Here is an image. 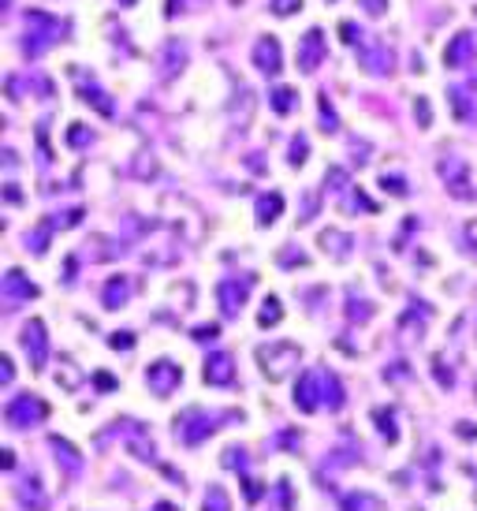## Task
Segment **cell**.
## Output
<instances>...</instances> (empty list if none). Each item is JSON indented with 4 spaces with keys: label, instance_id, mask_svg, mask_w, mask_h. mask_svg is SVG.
Returning a JSON list of instances; mask_svg holds the SVG:
<instances>
[{
    "label": "cell",
    "instance_id": "6da1fadb",
    "mask_svg": "<svg viewBox=\"0 0 477 511\" xmlns=\"http://www.w3.org/2000/svg\"><path fill=\"white\" fill-rule=\"evenodd\" d=\"M295 407L298 411H317V407H343V385L339 377H332L328 370H310L302 373L298 392H295Z\"/></svg>",
    "mask_w": 477,
    "mask_h": 511
},
{
    "label": "cell",
    "instance_id": "7a4b0ae2",
    "mask_svg": "<svg viewBox=\"0 0 477 511\" xmlns=\"http://www.w3.org/2000/svg\"><path fill=\"white\" fill-rule=\"evenodd\" d=\"M258 359H261L265 377H272V381H284V377L302 362V351H298L295 344H272V347H258Z\"/></svg>",
    "mask_w": 477,
    "mask_h": 511
},
{
    "label": "cell",
    "instance_id": "3957f363",
    "mask_svg": "<svg viewBox=\"0 0 477 511\" xmlns=\"http://www.w3.org/2000/svg\"><path fill=\"white\" fill-rule=\"evenodd\" d=\"M4 414H8V422L16 426V429H26V426H34V422H42V418L49 414V407L37 396H30V392H23V396H16L4 407Z\"/></svg>",
    "mask_w": 477,
    "mask_h": 511
},
{
    "label": "cell",
    "instance_id": "277c9868",
    "mask_svg": "<svg viewBox=\"0 0 477 511\" xmlns=\"http://www.w3.org/2000/svg\"><path fill=\"white\" fill-rule=\"evenodd\" d=\"M145 381L153 385L157 396H171V392L179 388V381H183V370L176 362H168V359H157L150 370H145Z\"/></svg>",
    "mask_w": 477,
    "mask_h": 511
},
{
    "label": "cell",
    "instance_id": "5b68a950",
    "mask_svg": "<svg viewBox=\"0 0 477 511\" xmlns=\"http://www.w3.org/2000/svg\"><path fill=\"white\" fill-rule=\"evenodd\" d=\"M325 64V30H306L298 42V71H317Z\"/></svg>",
    "mask_w": 477,
    "mask_h": 511
},
{
    "label": "cell",
    "instance_id": "8992f818",
    "mask_svg": "<svg viewBox=\"0 0 477 511\" xmlns=\"http://www.w3.org/2000/svg\"><path fill=\"white\" fill-rule=\"evenodd\" d=\"M23 351L30 355V366L34 370H42L45 359H49V336H45V325L42 321H30L23 329Z\"/></svg>",
    "mask_w": 477,
    "mask_h": 511
},
{
    "label": "cell",
    "instance_id": "52a82bcc",
    "mask_svg": "<svg viewBox=\"0 0 477 511\" xmlns=\"http://www.w3.org/2000/svg\"><path fill=\"white\" fill-rule=\"evenodd\" d=\"M217 429V422L213 418H205V414H187V418H179V426H176V437L183 440V444H202L209 433Z\"/></svg>",
    "mask_w": 477,
    "mask_h": 511
},
{
    "label": "cell",
    "instance_id": "ba28073f",
    "mask_svg": "<svg viewBox=\"0 0 477 511\" xmlns=\"http://www.w3.org/2000/svg\"><path fill=\"white\" fill-rule=\"evenodd\" d=\"M4 299H8L11 306L26 303V299H37V284L26 280L23 269H8V272H4Z\"/></svg>",
    "mask_w": 477,
    "mask_h": 511
},
{
    "label": "cell",
    "instance_id": "9c48e42d",
    "mask_svg": "<svg viewBox=\"0 0 477 511\" xmlns=\"http://www.w3.org/2000/svg\"><path fill=\"white\" fill-rule=\"evenodd\" d=\"M217 299H220L224 318H235L238 306L246 303V280H220L217 284Z\"/></svg>",
    "mask_w": 477,
    "mask_h": 511
},
{
    "label": "cell",
    "instance_id": "30bf717a",
    "mask_svg": "<svg viewBox=\"0 0 477 511\" xmlns=\"http://www.w3.org/2000/svg\"><path fill=\"white\" fill-rule=\"evenodd\" d=\"M254 64L265 71V75H276L284 68V52H280V42L276 37H261L254 45Z\"/></svg>",
    "mask_w": 477,
    "mask_h": 511
},
{
    "label": "cell",
    "instance_id": "8fae6325",
    "mask_svg": "<svg viewBox=\"0 0 477 511\" xmlns=\"http://www.w3.org/2000/svg\"><path fill=\"white\" fill-rule=\"evenodd\" d=\"M440 176L447 179V191H455L459 198H470V187H466V164L459 161V157H444L440 161Z\"/></svg>",
    "mask_w": 477,
    "mask_h": 511
},
{
    "label": "cell",
    "instance_id": "7c38bea8",
    "mask_svg": "<svg viewBox=\"0 0 477 511\" xmlns=\"http://www.w3.org/2000/svg\"><path fill=\"white\" fill-rule=\"evenodd\" d=\"M205 381H209V385H231V381H235V362H231V355H224V351L209 355V359H205Z\"/></svg>",
    "mask_w": 477,
    "mask_h": 511
},
{
    "label": "cell",
    "instance_id": "4fadbf2b",
    "mask_svg": "<svg viewBox=\"0 0 477 511\" xmlns=\"http://www.w3.org/2000/svg\"><path fill=\"white\" fill-rule=\"evenodd\" d=\"M362 64H366V71H369V75H388L392 49L384 45V42H373V45H366V49H362Z\"/></svg>",
    "mask_w": 477,
    "mask_h": 511
},
{
    "label": "cell",
    "instance_id": "5bb4252c",
    "mask_svg": "<svg viewBox=\"0 0 477 511\" xmlns=\"http://www.w3.org/2000/svg\"><path fill=\"white\" fill-rule=\"evenodd\" d=\"M470 56H473V34H455L452 45H447V52H444L447 68H466Z\"/></svg>",
    "mask_w": 477,
    "mask_h": 511
},
{
    "label": "cell",
    "instance_id": "9a60e30c",
    "mask_svg": "<svg viewBox=\"0 0 477 511\" xmlns=\"http://www.w3.org/2000/svg\"><path fill=\"white\" fill-rule=\"evenodd\" d=\"M183 60H187V49H183V42H176V37H171V42H164L161 60H157V64H161V68H157V71H161V78H171V75H176Z\"/></svg>",
    "mask_w": 477,
    "mask_h": 511
},
{
    "label": "cell",
    "instance_id": "2e32d148",
    "mask_svg": "<svg viewBox=\"0 0 477 511\" xmlns=\"http://www.w3.org/2000/svg\"><path fill=\"white\" fill-rule=\"evenodd\" d=\"M131 295V284L123 280V277H112L109 284H104V295H101V303L109 306V310H119L123 306V299Z\"/></svg>",
    "mask_w": 477,
    "mask_h": 511
},
{
    "label": "cell",
    "instance_id": "e0dca14e",
    "mask_svg": "<svg viewBox=\"0 0 477 511\" xmlns=\"http://www.w3.org/2000/svg\"><path fill=\"white\" fill-rule=\"evenodd\" d=\"M280 213H284V198H280V194H261V198H258V224L261 228L272 224Z\"/></svg>",
    "mask_w": 477,
    "mask_h": 511
},
{
    "label": "cell",
    "instance_id": "ac0fdd59",
    "mask_svg": "<svg viewBox=\"0 0 477 511\" xmlns=\"http://www.w3.org/2000/svg\"><path fill=\"white\" fill-rule=\"evenodd\" d=\"M339 507L343 511H380V500H377V496H369V493H347Z\"/></svg>",
    "mask_w": 477,
    "mask_h": 511
},
{
    "label": "cell",
    "instance_id": "d6986e66",
    "mask_svg": "<svg viewBox=\"0 0 477 511\" xmlns=\"http://www.w3.org/2000/svg\"><path fill=\"white\" fill-rule=\"evenodd\" d=\"M269 104H272V112L287 116L291 109H295V90H291V86H276L272 94H269Z\"/></svg>",
    "mask_w": 477,
    "mask_h": 511
},
{
    "label": "cell",
    "instance_id": "ffe728a7",
    "mask_svg": "<svg viewBox=\"0 0 477 511\" xmlns=\"http://www.w3.org/2000/svg\"><path fill=\"white\" fill-rule=\"evenodd\" d=\"M284 318V306H280V299H265V310L258 313V325H261V329H269V325H276V321H280Z\"/></svg>",
    "mask_w": 477,
    "mask_h": 511
},
{
    "label": "cell",
    "instance_id": "44dd1931",
    "mask_svg": "<svg viewBox=\"0 0 477 511\" xmlns=\"http://www.w3.org/2000/svg\"><path fill=\"white\" fill-rule=\"evenodd\" d=\"M321 246H325L328 254L336 251V258H347V254H351V246H347V235H339V232H325V235H321Z\"/></svg>",
    "mask_w": 477,
    "mask_h": 511
},
{
    "label": "cell",
    "instance_id": "7402d4cb",
    "mask_svg": "<svg viewBox=\"0 0 477 511\" xmlns=\"http://www.w3.org/2000/svg\"><path fill=\"white\" fill-rule=\"evenodd\" d=\"M19 500L30 504L34 511H45V507H49V504H45V493L37 489V486H19Z\"/></svg>",
    "mask_w": 477,
    "mask_h": 511
},
{
    "label": "cell",
    "instance_id": "603a6c76",
    "mask_svg": "<svg viewBox=\"0 0 477 511\" xmlns=\"http://www.w3.org/2000/svg\"><path fill=\"white\" fill-rule=\"evenodd\" d=\"M205 511H231V504H228V493H224L220 486H213L205 493Z\"/></svg>",
    "mask_w": 477,
    "mask_h": 511
},
{
    "label": "cell",
    "instance_id": "cb8c5ba5",
    "mask_svg": "<svg viewBox=\"0 0 477 511\" xmlns=\"http://www.w3.org/2000/svg\"><path fill=\"white\" fill-rule=\"evenodd\" d=\"M306 157H310V142L302 135H295V138H291V164H302Z\"/></svg>",
    "mask_w": 477,
    "mask_h": 511
},
{
    "label": "cell",
    "instance_id": "d4e9b609",
    "mask_svg": "<svg viewBox=\"0 0 477 511\" xmlns=\"http://www.w3.org/2000/svg\"><path fill=\"white\" fill-rule=\"evenodd\" d=\"M328 187L339 191V194H347L351 191V183H347V172L343 168H328Z\"/></svg>",
    "mask_w": 477,
    "mask_h": 511
},
{
    "label": "cell",
    "instance_id": "484cf974",
    "mask_svg": "<svg viewBox=\"0 0 477 511\" xmlns=\"http://www.w3.org/2000/svg\"><path fill=\"white\" fill-rule=\"evenodd\" d=\"M447 97H452V104H455V116H459V120H466V116H470V101H466V90H452V94H447Z\"/></svg>",
    "mask_w": 477,
    "mask_h": 511
},
{
    "label": "cell",
    "instance_id": "4316f807",
    "mask_svg": "<svg viewBox=\"0 0 477 511\" xmlns=\"http://www.w3.org/2000/svg\"><path fill=\"white\" fill-rule=\"evenodd\" d=\"M358 4H362L366 16H373V19H380L384 11H388V0H358Z\"/></svg>",
    "mask_w": 477,
    "mask_h": 511
},
{
    "label": "cell",
    "instance_id": "83f0119b",
    "mask_svg": "<svg viewBox=\"0 0 477 511\" xmlns=\"http://www.w3.org/2000/svg\"><path fill=\"white\" fill-rule=\"evenodd\" d=\"M298 8H302V0H272V11H276V16H295Z\"/></svg>",
    "mask_w": 477,
    "mask_h": 511
},
{
    "label": "cell",
    "instance_id": "f1b7e54d",
    "mask_svg": "<svg viewBox=\"0 0 477 511\" xmlns=\"http://www.w3.org/2000/svg\"><path fill=\"white\" fill-rule=\"evenodd\" d=\"M83 97H86L90 104H94V101H97V109H101L104 116H109V112H112V101H104V97H101V90H83Z\"/></svg>",
    "mask_w": 477,
    "mask_h": 511
},
{
    "label": "cell",
    "instance_id": "f546056e",
    "mask_svg": "<svg viewBox=\"0 0 477 511\" xmlns=\"http://www.w3.org/2000/svg\"><path fill=\"white\" fill-rule=\"evenodd\" d=\"M339 120H336V112H328V101L321 97V131H336Z\"/></svg>",
    "mask_w": 477,
    "mask_h": 511
},
{
    "label": "cell",
    "instance_id": "4dcf8cb0",
    "mask_svg": "<svg viewBox=\"0 0 477 511\" xmlns=\"http://www.w3.org/2000/svg\"><path fill=\"white\" fill-rule=\"evenodd\" d=\"M68 142H71V146H83V142H90V131L75 124V127L68 131Z\"/></svg>",
    "mask_w": 477,
    "mask_h": 511
},
{
    "label": "cell",
    "instance_id": "1f68e13d",
    "mask_svg": "<svg viewBox=\"0 0 477 511\" xmlns=\"http://www.w3.org/2000/svg\"><path fill=\"white\" fill-rule=\"evenodd\" d=\"M373 418H377V422H380V433H384V437H392V440H395V426L388 422V418H392V414H388V411H377Z\"/></svg>",
    "mask_w": 477,
    "mask_h": 511
},
{
    "label": "cell",
    "instance_id": "d6a6232c",
    "mask_svg": "<svg viewBox=\"0 0 477 511\" xmlns=\"http://www.w3.org/2000/svg\"><path fill=\"white\" fill-rule=\"evenodd\" d=\"M339 34H343V42H347V45H358V26L354 23H339Z\"/></svg>",
    "mask_w": 477,
    "mask_h": 511
},
{
    "label": "cell",
    "instance_id": "836d02e7",
    "mask_svg": "<svg viewBox=\"0 0 477 511\" xmlns=\"http://www.w3.org/2000/svg\"><path fill=\"white\" fill-rule=\"evenodd\" d=\"M0 381L4 385L16 381V366H11V359H0Z\"/></svg>",
    "mask_w": 477,
    "mask_h": 511
},
{
    "label": "cell",
    "instance_id": "e575fe53",
    "mask_svg": "<svg viewBox=\"0 0 477 511\" xmlns=\"http://www.w3.org/2000/svg\"><path fill=\"white\" fill-rule=\"evenodd\" d=\"M217 336H220L217 325H198L194 329V339H217Z\"/></svg>",
    "mask_w": 477,
    "mask_h": 511
},
{
    "label": "cell",
    "instance_id": "d590c367",
    "mask_svg": "<svg viewBox=\"0 0 477 511\" xmlns=\"http://www.w3.org/2000/svg\"><path fill=\"white\" fill-rule=\"evenodd\" d=\"M384 191H395V194H406V183L399 176H384Z\"/></svg>",
    "mask_w": 477,
    "mask_h": 511
},
{
    "label": "cell",
    "instance_id": "8d00e7d4",
    "mask_svg": "<svg viewBox=\"0 0 477 511\" xmlns=\"http://www.w3.org/2000/svg\"><path fill=\"white\" fill-rule=\"evenodd\" d=\"M112 347H116V351H131V347H135V336H131V332L112 336Z\"/></svg>",
    "mask_w": 477,
    "mask_h": 511
},
{
    "label": "cell",
    "instance_id": "74e56055",
    "mask_svg": "<svg viewBox=\"0 0 477 511\" xmlns=\"http://www.w3.org/2000/svg\"><path fill=\"white\" fill-rule=\"evenodd\" d=\"M414 112H418L421 127H429V116H433V112H429V101H418V104H414Z\"/></svg>",
    "mask_w": 477,
    "mask_h": 511
},
{
    "label": "cell",
    "instance_id": "f35d334b",
    "mask_svg": "<svg viewBox=\"0 0 477 511\" xmlns=\"http://www.w3.org/2000/svg\"><path fill=\"white\" fill-rule=\"evenodd\" d=\"M97 385H101V388H116V381H112L109 373H97Z\"/></svg>",
    "mask_w": 477,
    "mask_h": 511
},
{
    "label": "cell",
    "instance_id": "ab89813d",
    "mask_svg": "<svg viewBox=\"0 0 477 511\" xmlns=\"http://www.w3.org/2000/svg\"><path fill=\"white\" fill-rule=\"evenodd\" d=\"M153 511H179V507H176V504H168V500H161V504H157Z\"/></svg>",
    "mask_w": 477,
    "mask_h": 511
}]
</instances>
